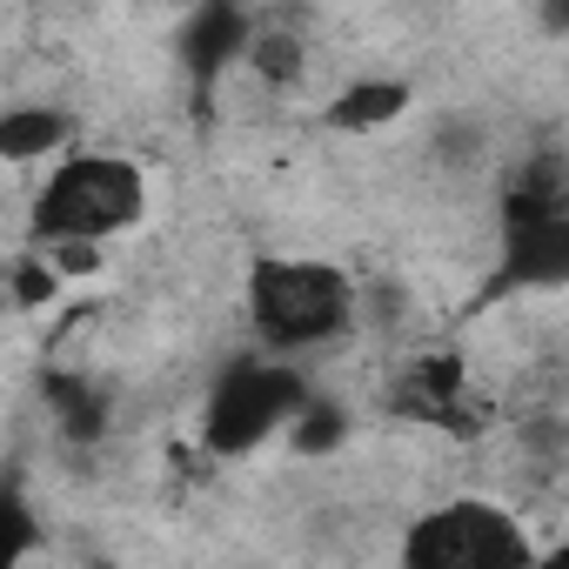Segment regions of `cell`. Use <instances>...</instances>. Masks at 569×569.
<instances>
[{
	"label": "cell",
	"instance_id": "obj_3",
	"mask_svg": "<svg viewBox=\"0 0 569 569\" xmlns=\"http://www.w3.org/2000/svg\"><path fill=\"white\" fill-rule=\"evenodd\" d=\"M309 402H316V396H309L302 369L281 356V349H274V356H241V362H228V369L214 376V389H208L201 442H208L214 456H248V449H261V442H274V436H289Z\"/></svg>",
	"mask_w": 569,
	"mask_h": 569
},
{
	"label": "cell",
	"instance_id": "obj_5",
	"mask_svg": "<svg viewBox=\"0 0 569 569\" xmlns=\"http://www.w3.org/2000/svg\"><path fill=\"white\" fill-rule=\"evenodd\" d=\"M542 289H569V208L516 214L496 248L489 296H542Z\"/></svg>",
	"mask_w": 569,
	"mask_h": 569
},
{
	"label": "cell",
	"instance_id": "obj_2",
	"mask_svg": "<svg viewBox=\"0 0 569 569\" xmlns=\"http://www.w3.org/2000/svg\"><path fill=\"white\" fill-rule=\"evenodd\" d=\"M148 214V174L128 154H61L34 188V241H114Z\"/></svg>",
	"mask_w": 569,
	"mask_h": 569
},
{
	"label": "cell",
	"instance_id": "obj_10",
	"mask_svg": "<svg viewBox=\"0 0 569 569\" xmlns=\"http://www.w3.org/2000/svg\"><path fill=\"white\" fill-rule=\"evenodd\" d=\"M542 21H549V34H569V0H542Z\"/></svg>",
	"mask_w": 569,
	"mask_h": 569
},
{
	"label": "cell",
	"instance_id": "obj_1",
	"mask_svg": "<svg viewBox=\"0 0 569 569\" xmlns=\"http://www.w3.org/2000/svg\"><path fill=\"white\" fill-rule=\"evenodd\" d=\"M356 316V281L316 254H261L248 268V322L261 349H322Z\"/></svg>",
	"mask_w": 569,
	"mask_h": 569
},
{
	"label": "cell",
	"instance_id": "obj_8",
	"mask_svg": "<svg viewBox=\"0 0 569 569\" xmlns=\"http://www.w3.org/2000/svg\"><path fill=\"white\" fill-rule=\"evenodd\" d=\"M68 141H74V121L61 108H8L0 114V148L14 161H41V154H54Z\"/></svg>",
	"mask_w": 569,
	"mask_h": 569
},
{
	"label": "cell",
	"instance_id": "obj_7",
	"mask_svg": "<svg viewBox=\"0 0 569 569\" xmlns=\"http://www.w3.org/2000/svg\"><path fill=\"white\" fill-rule=\"evenodd\" d=\"M402 114H409V81H396V74H362V81H349L329 101V128L336 134H382Z\"/></svg>",
	"mask_w": 569,
	"mask_h": 569
},
{
	"label": "cell",
	"instance_id": "obj_4",
	"mask_svg": "<svg viewBox=\"0 0 569 569\" xmlns=\"http://www.w3.org/2000/svg\"><path fill=\"white\" fill-rule=\"evenodd\" d=\"M529 556H536V542L522 536V522L482 496L442 502V509L416 516V529L402 536L409 569H516Z\"/></svg>",
	"mask_w": 569,
	"mask_h": 569
},
{
	"label": "cell",
	"instance_id": "obj_6",
	"mask_svg": "<svg viewBox=\"0 0 569 569\" xmlns=\"http://www.w3.org/2000/svg\"><path fill=\"white\" fill-rule=\"evenodd\" d=\"M248 41H254V21L234 0H201L194 21L181 28V61L194 81H214L221 68H234V54H248Z\"/></svg>",
	"mask_w": 569,
	"mask_h": 569
},
{
	"label": "cell",
	"instance_id": "obj_9",
	"mask_svg": "<svg viewBox=\"0 0 569 569\" xmlns=\"http://www.w3.org/2000/svg\"><path fill=\"white\" fill-rule=\"evenodd\" d=\"M254 68L268 74V81H289L296 74V61H302V34H289V28H254Z\"/></svg>",
	"mask_w": 569,
	"mask_h": 569
}]
</instances>
